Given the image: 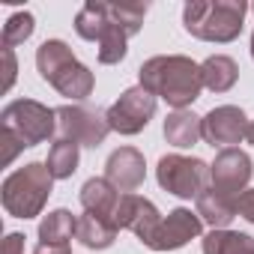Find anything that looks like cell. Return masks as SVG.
I'll return each instance as SVG.
<instances>
[{
  "mask_svg": "<svg viewBox=\"0 0 254 254\" xmlns=\"http://www.w3.org/2000/svg\"><path fill=\"white\" fill-rule=\"evenodd\" d=\"M138 78L144 90H150L156 99H165L174 111H186L194 99H200V90H203L200 66L183 54L150 57L138 69Z\"/></svg>",
  "mask_w": 254,
  "mask_h": 254,
  "instance_id": "cell-1",
  "label": "cell"
},
{
  "mask_svg": "<svg viewBox=\"0 0 254 254\" xmlns=\"http://www.w3.org/2000/svg\"><path fill=\"white\" fill-rule=\"evenodd\" d=\"M36 69L42 75V81H48L60 96L66 99H87L93 93V72L78 63V57L72 54V48L63 39H45L36 48Z\"/></svg>",
  "mask_w": 254,
  "mask_h": 254,
  "instance_id": "cell-2",
  "label": "cell"
},
{
  "mask_svg": "<svg viewBox=\"0 0 254 254\" xmlns=\"http://www.w3.org/2000/svg\"><path fill=\"white\" fill-rule=\"evenodd\" d=\"M245 12L242 0H191L183 6V27L203 42H233L242 33Z\"/></svg>",
  "mask_w": 254,
  "mask_h": 254,
  "instance_id": "cell-3",
  "label": "cell"
},
{
  "mask_svg": "<svg viewBox=\"0 0 254 254\" xmlns=\"http://www.w3.org/2000/svg\"><path fill=\"white\" fill-rule=\"evenodd\" d=\"M54 177L48 171L45 162H30L18 171H12L3 180V189H0V197H3V209L12 218H36L51 194Z\"/></svg>",
  "mask_w": 254,
  "mask_h": 254,
  "instance_id": "cell-4",
  "label": "cell"
},
{
  "mask_svg": "<svg viewBox=\"0 0 254 254\" xmlns=\"http://www.w3.org/2000/svg\"><path fill=\"white\" fill-rule=\"evenodd\" d=\"M0 129L12 132L24 147H36L48 141L57 129V111L36 99H15L0 114Z\"/></svg>",
  "mask_w": 254,
  "mask_h": 254,
  "instance_id": "cell-5",
  "label": "cell"
},
{
  "mask_svg": "<svg viewBox=\"0 0 254 254\" xmlns=\"http://www.w3.org/2000/svg\"><path fill=\"white\" fill-rule=\"evenodd\" d=\"M156 180L165 191L183 197V200H197V194L209 186V165L194 156H162L156 168Z\"/></svg>",
  "mask_w": 254,
  "mask_h": 254,
  "instance_id": "cell-6",
  "label": "cell"
},
{
  "mask_svg": "<svg viewBox=\"0 0 254 254\" xmlns=\"http://www.w3.org/2000/svg\"><path fill=\"white\" fill-rule=\"evenodd\" d=\"M57 132L63 141H72L78 147H99L111 132L108 111L87 105H63L57 108Z\"/></svg>",
  "mask_w": 254,
  "mask_h": 254,
  "instance_id": "cell-7",
  "label": "cell"
},
{
  "mask_svg": "<svg viewBox=\"0 0 254 254\" xmlns=\"http://www.w3.org/2000/svg\"><path fill=\"white\" fill-rule=\"evenodd\" d=\"M156 117V96L150 90L129 87L111 108H108V123H111V132L120 135H138L147 129V123Z\"/></svg>",
  "mask_w": 254,
  "mask_h": 254,
  "instance_id": "cell-8",
  "label": "cell"
},
{
  "mask_svg": "<svg viewBox=\"0 0 254 254\" xmlns=\"http://www.w3.org/2000/svg\"><path fill=\"white\" fill-rule=\"evenodd\" d=\"M251 171L254 168H251L248 153H242L239 147H227L209 165V186L227 197H239L251 180Z\"/></svg>",
  "mask_w": 254,
  "mask_h": 254,
  "instance_id": "cell-9",
  "label": "cell"
},
{
  "mask_svg": "<svg viewBox=\"0 0 254 254\" xmlns=\"http://www.w3.org/2000/svg\"><path fill=\"white\" fill-rule=\"evenodd\" d=\"M114 224L132 230L144 245H150L156 230H159V224H162V215H159L153 200H147V197L132 191V194H120V203L114 209Z\"/></svg>",
  "mask_w": 254,
  "mask_h": 254,
  "instance_id": "cell-10",
  "label": "cell"
},
{
  "mask_svg": "<svg viewBox=\"0 0 254 254\" xmlns=\"http://www.w3.org/2000/svg\"><path fill=\"white\" fill-rule=\"evenodd\" d=\"M248 117L242 114V108L236 105H221V108H212L206 117H203V141L212 144V147H230V144H239L248 132Z\"/></svg>",
  "mask_w": 254,
  "mask_h": 254,
  "instance_id": "cell-11",
  "label": "cell"
},
{
  "mask_svg": "<svg viewBox=\"0 0 254 254\" xmlns=\"http://www.w3.org/2000/svg\"><path fill=\"white\" fill-rule=\"evenodd\" d=\"M200 230H203L200 215L180 206V209L168 212V218H162V224H159V230H156V236H153V242L147 248H153V251H177L186 242L197 239Z\"/></svg>",
  "mask_w": 254,
  "mask_h": 254,
  "instance_id": "cell-12",
  "label": "cell"
},
{
  "mask_svg": "<svg viewBox=\"0 0 254 254\" xmlns=\"http://www.w3.org/2000/svg\"><path fill=\"white\" fill-rule=\"evenodd\" d=\"M147 177V162L135 147H120L108 156L105 162V180L120 191V194H132L144 186Z\"/></svg>",
  "mask_w": 254,
  "mask_h": 254,
  "instance_id": "cell-13",
  "label": "cell"
},
{
  "mask_svg": "<svg viewBox=\"0 0 254 254\" xmlns=\"http://www.w3.org/2000/svg\"><path fill=\"white\" fill-rule=\"evenodd\" d=\"M236 200L239 197H227V194L215 191L212 186H206L197 194V215L212 230H227V224L236 218Z\"/></svg>",
  "mask_w": 254,
  "mask_h": 254,
  "instance_id": "cell-14",
  "label": "cell"
},
{
  "mask_svg": "<svg viewBox=\"0 0 254 254\" xmlns=\"http://www.w3.org/2000/svg\"><path fill=\"white\" fill-rule=\"evenodd\" d=\"M203 138V117L191 111H174L165 120V141L177 150H189Z\"/></svg>",
  "mask_w": 254,
  "mask_h": 254,
  "instance_id": "cell-15",
  "label": "cell"
},
{
  "mask_svg": "<svg viewBox=\"0 0 254 254\" xmlns=\"http://www.w3.org/2000/svg\"><path fill=\"white\" fill-rule=\"evenodd\" d=\"M117 203H120V191L105 177H93V180L84 183V189H81V206H84V212L114 218Z\"/></svg>",
  "mask_w": 254,
  "mask_h": 254,
  "instance_id": "cell-16",
  "label": "cell"
},
{
  "mask_svg": "<svg viewBox=\"0 0 254 254\" xmlns=\"http://www.w3.org/2000/svg\"><path fill=\"white\" fill-rule=\"evenodd\" d=\"M117 230H120V227L114 224V218L84 212V215L78 218V230H75V236H78V242H81L84 248H96V251H102V248H111V245H114Z\"/></svg>",
  "mask_w": 254,
  "mask_h": 254,
  "instance_id": "cell-17",
  "label": "cell"
},
{
  "mask_svg": "<svg viewBox=\"0 0 254 254\" xmlns=\"http://www.w3.org/2000/svg\"><path fill=\"white\" fill-rule=\"evenodd\" d=\"M200 75H203V87L212 93H227L236 78H239V66L227 57V54H212L200 63Z\"/></svg>",
  "mask_w": 254,
  "mask_h": 254,
  "instance_id": "cell-18",
  "label": "cell"
},
{
  "mask_svg": "<svg viewBox=\"0 0 254 254\" xmlns=\"http://www.w3.org/2000/svg\"><path fill=\"white\" fill-rule=\"evenodd\" d=\"M75 230H78V218L69 209H54L39 221V242L42 245H69Z\"/></svg>",
  "mask_w": 254,
  "mask_h": 254,
  "instance_id": "cell-19",
  "label": "cell"
},
{
  "mask_svg": "<svg viewBox=\"0 0 254 254\" xmlns=\"http://www.w3.org/2000/svg\"><path fill=\"white\" fill-rule=\"evenodd\" d=\"M203 254H254V239L236 230H209L203 236Z\"/></svg>",
  "mask_w": 254,
  "mask_h": 254,
  "instance_id": "cell-20",
  "label": "cell"
},
{
  "mask_svg": "<svg viewBox=\"0 0 254 254\" xmlns=\"http://www.w3.org/2000/svg\"><path fill=\"white\" fill-rule=\"evenodd\" d=\"M105 12H108V3H105ZM126 42H129V33H126L111 15H108V24H105V30H102V36H99V63H105V66H111V63H120L123 57H126Z\"/></svg>",
  "mask_w": 254,
  "mask_h": 254,
  "instance_id": "cell-21",
  "label": "cell"
},
{
  "mask_svg": "<svg viewBox=\"0 0 254 254\" xmlns=\"http://www.w3.org/2000/svg\"><path fill=\"white\" fill-rule=\"evenodd\" d=\"M78 159H81L78 144H72V141H63V138H60V141L48 150L45 165H48V171H51V177H54V180H69V177L78 171Z\"/></svg>",
  "mask_w": 254,
  "mask_h": 254,
  "instance_id": "cell-22",
  "label": "cell"
},
{
  "mask_svg": "<svg viewBox=\"0 0 254 254\" xmlns=\"http://www.w3.org/2000/svg\"><path fill=\"white\" fill-rule=\"evenodd\" d=\"M108 15L129 33L135 36L141 27H144V18H147V3H108Z\"/></svg>",
  "mask_w": 254,
  "mask_h": 254,
  "instance_id": "cell-23",
  "label": "cell"
},
{
  "mask_svg": "<svg viewBox=\"0 0 254 254\" xmlns=\"http://www.w3.org/2000/svg\"><path fill=\"white\" fill-rule=\"evenodd\" d=\"M33 30H36L33 15H30V12H15V15H9L6 24H3V45H6V48H15V45L27 42V39L33 36Z\"/></svg>",
  "mask_w": 254,
  "mask_h": 254,
  "instance_id": "cell-24",
  "label": "cell"
},
{
  "mask_svg": "<svg viewBox=\"0 0 254 254\" xmlns=\"http://www.w3.org/2000/svg\"><path fill=\"white\" fill-rule=\"evenodd\" d=\"M21 150H27V147H24L12 132L0 129V165H12V162H15V156H18Z\"/></svg>",
  "mask_w": 254,
  "mask_h": 254,
  "instance_id": "cell-25",
  "label": "cell"
},
{
  "mask_svg": "<svg viewBox=\"0 0 254 254\" xmlns=\"http://www.w3.org/2000/svg\"><path fill=\"white\" fill-rule=\"evenodd\" d=\"M0 54H3V90H9L12 84H15V72H18V63H15V51L12 48H0Z\"/></svg>",
  "mask_w": 254,
  "mask_h": 254,
  "instance_id": "cell-26",
  "label": "cell"
},
{
  "mask_svg": "<svg viewBox=\"0 0 254 254\" xmlns=\"http://www.w3.org/2000/svg\"><path fill=\"white\" fill-rule=\"evenodd\" d=\"M236 215H242L248 224H254V189H245L236 200Z\"/></svg>",
  "mask_w": 254,
  "mask_h": 254,
  "instance_id": "cell-27",
  "label": "cell"
},
{
  "mask_svg": "<svg viewBox=\"0 0 254 254\" xmlns=\"http://www.w3.org/2000/svg\"><path fill=\"white\" fill-rule=\"evenodd\" d=\"M3 254H24V233H6Z\"/></svg>",
  "mask_w": 254,
  "mask_h": 254,
  "instance_id": "cell-28",
  "label": "cell"
},
{
  "mask_svg": "<svg viewBox=\"0 0 254 254\" xmlns=\"http://www.w3.org/2000/svg\"><path fill=\"white\" fill-rule=\"evenodd\" d=\"M33 254H72V251H69V245H42L39 242Z\"/></svg>",
  "mask_w": 254,
  "mask_h": 254,
  "instance_id": "cell-29",
  "label": "cell"
},
{
  "mask_svg": "<svg viewBox=\"0 0 254 254\" xmlns=\"http://www.w3.org/2000/svg\"><path fill=\"white\" fill-rule=\"evenodd\" d=\"M245 141H248V144H254V120L248 123V132H245Z\"/></svg>",
  "mask_w": 254,
  "mask_h": 254,
  "instance_id": "cell-30",
  "label": "cell"
},
{
  "mask_svg": "<svg viewBox=\"0 0 254 254\" xmlns=\"http://www.w3.org/2000/svg\"><path fill=\"white\" fill-rule=\"evenodd\" d=\"M251 60H254V33H251Z\"/></svg>",
  "mask_w": 254,
  "mask_h": 254,
  "instance_id": "cell-31",
  "label": "cell"
},
{
  "mask_svg": "<svg viewBox=\"0 0 254 254\" xmlns=\"http://www.w3.org/2000/svg\"><path fill=\"white\" fill-rule=\"evenodd\" d=\"M251 12H254V6H251Z\"/></svg>",
  "mask_w": 254,
  "mask_h": 254,
  "instance_id": "cell-32",
  "label": "cell"
}]
</instances>
